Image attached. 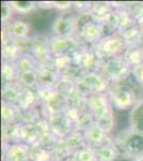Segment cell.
Returning a JSON list of instances; mask_svg holds the SVG:
<instances>
[{
	"instance_id": "1",
	"label": "cell",
	"mask_w": 143,
	"mask_h": 161,
	"mask_svg": "<svg viewBox=\"0 0 143 161\" xmlns=\"http://www.w3.org/2000/svg\"><path fill=\"white\" fill-rule=\"evenodd\" d=\"M56 17V11L54 10H42L35 13L31 20L32 28L38 32H43V31L48 30L50 27L51 23L54 22Z\"/></svg>"
},
{
	"instance_id": "2",
	"label": "cell",
	"mask_w": 143,
	"mask_h": 161,
	"mask_svg": "<svg viewBox=\"0 0 143 161\" xmlns=\"http://www.w3.org/2000/svg\"><path fill=\"white\" fill-rule=\"evenodd\" d=\"M129 147L134 152H142L143 150V137L139 136H134L128 141Z\"/></svg>"
},
{
	"instance_id": "3",
	"label": "cell",
	"mask_w": 143,
	"mask_h": 161,
	"mask_svg": "<svg viewBox=\"0 0 143 161\" xmlns=\"http://www.w3.org/2000/svg\"><path fill=\"white\" fill-rule=\"evenodd\" d=\"M135 123L138 129L143 130V106L139 108V110L135 114Z\"/></svg>"
},
{
	"instance_id": "4",
	"label": "cell",
	"mask_w": 143,
	"mask_h": 161,
	"mask_svg": "<svg viewBox=\"0 0 143 161\" xmlns=\"http://www.w3.org/2000/svg\"><path fill=\"white\" fill-rule=\"evenodd\" d=\"M121 161H127V160H121Z\"/></svg>"
}]
</instances>
